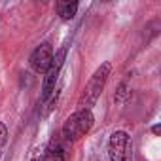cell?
I'll return each mask as SVG.
<instances>
[{
	"instance_id": "obj_1",
	"label": "cell",
	"mask_w": 161,
	"mask_h": 161,
	"mask_svg": "<svg viewBox=\"0 0 161 161\" xmlns=\"http://www.w3.org/2000/svg\"><path fill=\"white\" fill-rule=\"evenodd\" d=\"M108 76H110V63H103V64L95 70V74L89 78V82H87V86H86L82 97H80V101H78L80 110H89V108L97 103V99L101 97V93H103V89H104V86H106Z\"/></svg>"
},
{
	"instance_id": "obj_2",
	"label": "cell",
	"mask_w": 161,
	"mask_h": 161,
	"mask_svg": "<svg viewBox=\"0 0 161 161\" xmlns=\"http://www.w3.org/2000/svg\"><path fill=\"white\" fill-rule=\"evenodd\" d=\"M93 123H95V118H93L91 110H78L72 116H68V119L64 121V125H63V136L66 140L74 142L78 138L86 136L91 131Z\"/></svg>"
},
{
	"instance_id": "obj_3",
	"label": "cell",
	"mask_w": 161,
	"mask_h": 161,
	"mask_svg": "<svg viewBox=\"0 0 161 161\" xmlns=\"http://www.w3.org/2000/svg\"><path fill=\"white\" fill-rule=\"evenodd\" d=\"M110 161H133V142L125 131H116L108 140Z\"/></svg>"
},
{
	"instance_id": "obj_4",
	"label": "cell",
	"mask_w": 161,
	"mask_h": 161,
	"mask_svg": "<svg viewBox=\"0 0 161 161\" xmlns=\"http://www.w3.org/2000/svg\"><path fill=\"white\" fill-rule=\"evenodd\" d=\"M64 55H66V51L61 49V51L53 57L51 66H49L47 72H46L44 86H42V101L49 99V95L55 91V84H57V80H59V74H61V68H63V63H64Z\"/></svg>"
},
{
	"instance_id": "obj_5",
	"label": "cell",
	"mask_w": 161,
	"mask_h": 161,
	"mask_svg": "<svg viewBox=\"0 0 161 161\" xmlns=\"http://www.w3.org/2000/svg\"><path fill=\"white\" fill-rule=\"evenodd\" d=\"M51 61H53V47L49 44L38 46L31 55V66L34 72H47V68L51 66Z\"/></svg>"
},
{
	"instance_id": "obj_6",
	"label": "cell",
	"mask_w": 161,
	"mask_h": 161,
	"mask_svg": "<svg viewBox=\"0 0 161 161\" xmlns=\"http://www.w3.org/2000/svg\"><path fill=\"white\" fill-rule=\"evenodd\" d=\"M57 12H59L61 19L68 21V19H72V17L76 15V12H78V2H59V4H57Z\"/></svg>"
},
{
	"instance_id": "obj_7",
	"label": "cell",
	"mask_w": 161,
	"mask_h": 161,
	"mask_svg": "<svg viewBox=\"0 0 161 161\" xmlns=\"http://www.w3.org/2000/svg\"><path fill=\"white\" fill-rule=\"evenodd\" d=\"M46 161H64V153L61 146H55V150L46 152Z\"/></svg>"
},
{
	"instance_id": "obj_8",
	"label": "cell",
	"mask_w": 161,
	"mask_h": 161,
	"mask_svg": "<svg viewBox=\"0 0 161 161\" xmlns=\"http://www.w3.org/2000/svg\"><path fill=\"white\" fill-rule=\"evenodd\" d=\"M6 136H8V129H6V125L2 121H0V146L6 142Z\"/></svg>"
}]
</instances>
